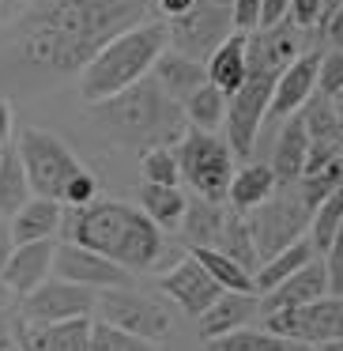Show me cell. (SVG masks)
I'll list each match as a JSON object with an SVG mask.
<instances>
[{
    "label": "cell",
    "mask_w": 343,
    "mask_h": 351,
    "mask_svg": "<svg viewBox=\"0 0 343 351\" xmlns=\"http://www.w3.org/2000/svg\"><path fill=\"white\" fill-rule=\"evenodd\" d=\"M151 0H38L16 23V49L38 69L79 72L110 38L151 19Z\"/></svg>",
    "instance_id": "6da1fadb"
},
{
    "label": "cell",
    "mask_w": 343,
    "mask_h": 351,
    "mask_svg": "<svg viewBox=\"0 0 343 351\" xmlns=\"http://www.w3.org/2000/svg\"><path fill=\"white\" fill-rule=\"evenodd\" d=\"M61 223L68 227V242H79L87 250L102 253L106 261L129 268L132 276L147 272L162 253V230L140 208L125 204V200L99 197L84 208L64 212Z\"/></svg>",
    "instance_id": "7a4b0ae2"
},
{
    "label": "cell",
    "mask_w": 343,
    "mask_h": 351,
    "mask_svg": "<svg viewBox=\"0 0 343 351\" xmlns=\"http://www.w3.org/2000/svg\"><path fill=\"white\" fill-rule=\"evenodd\" d=\"M94 121L129 147H174L189 125H185L181 102L159 91L155 80H140V84L125 87L121 95L106 102H94Z\"/></svg>",
    "instance_id": "3957f363"
},
{
    "label": "cell",
    "mask_w": 343,
    "mask_h": 351,
    "mask_svg": "<svg viewBox=\"0 0 343 351\" xmlns=\"http://www.w3.org/2000/svg\"><path fill=\"white\" fill-rule=\"evenodd\" d=\"M162 49H166V23L162 19H147V23L110 38L79 69V95H84V102L94 106V102H106L114 95H121L125 87L140 84L151 72L155 57Z\"/></svg>",
    "instance_id": "277c9868"
},
{
    "label": "cell",
    "mask_w": 343,
    "mask_h": 351,
    "mask_svg": "<svg viewBox=\"0 0 343 351\" xmlns=\"http://www.w3.org/2000/svg\"><path fill=\"white\" fill-rule=\"evenodd\" d=\"M177 155V174L181 182L192 185V193L204 200H219L227 204V185L234 178V152L219 132L204 129H185L174 144Z\"/></svg>",
    "instance_id": "5b68a950"
},
{
    "label": "cell",
    "mask_w": 343,
    "mask_h": 351,
    "mask_svg": "<svg viewBox=\"0 0 343 351\" xmlns=\"http://www.w3.org/2000/svg\"><path fill=\"white\" fill-rule=\"evenodd\" d=\"M16 152H19L27 185H31L34 197L61 200L64 197V185L84 170V162L76 159V152H72V147L64 144L57 132H49V129H23V132H19Z\"/></svg>",
    "instance_id": "8992f818"
},
{
    "label": "cell",
    "mask_w": 343,
    "mask_h": 351,
    "mask_svg": "<svg viewBox=\"0 0 343 351\" xmlns=\"http://www.w3.org/2000/svg\"><path fill=\"white\" fill-rule=\"evenodd\" d=\"M309 219H313V208L305 204L298 182L279 185L264 204L253 208V212L245 215L260 261H268L272 253H279V250H287L290 242H298V238L309 230Z\"/></svg>",
    "instance_id": "52a82bcc"
},
{
    "label": "cell",
    "mask_w": 343,
    "mask_h": 351,
    "mask_svg": "<svg viewBox=\"0 0 343 351\" xmlns=\"http://www.w3.org/2000/svg\"><path fill=\"white\" fill-rule=\"evenodd\" d=\"M162 23H166V46L192 61H207L219 49V42L234 34L230 0H192L181 16L162 19Z\"/></svg>",
    "instance_id": "ba28073f"
},
{
    "label": "cell",
    "mask_w": 343,
    "mask_h": 351,
    "mask_svg": "<svg viewBox=\"0 0 343 351\" xmlns=\"http://www.w3.org/2000/svg\"><path fill=\"white\" fill-rule=\"evenodd\" d=\"M264 328L275 336H290V340L325 348V343L343 336V295H320L313 302L275 310L264 317Z\"/></svg>",
    "instance_id": "9c48e42d"
},
{
    "label": "cell",
    "mask_w": 343,
    "mask_h": 351,
    "mask_svg": "<svg viewBox=\"0 0 343 351\" xmlns=\"http://www.w3.org/2000/svg\"><path fill=\"white\" fill-rule=\"evenodd\" d=\"M275 91V76H249L234 95H227V117H223V129H227V147L238 155H249L257 144L260 121L268 117V102Z\"/></svg>",
    "instance_id": "30bf717a"
},
{
    "label": "cell",
    "mask_w": 343,
    "mask_h": 351,
    "mask_svg": "<svg viewBox=\"0 0 343 351\" xmlns=\"http://www.w3.org/2000/svg\"><path fill=\"white\" fill-rule=\"evenodd\" d=\"M94 306L102 310V321L125 328V332H136L144 340L159 343L162 336L170 332V313L162 302L140 295L132 287H106V291H94Z\"/></svg>",
    "instance_id": "8fae6325"
},
{
    "label": "cell",
    "mask_w": 343,
    "mask_h": 351,
    "mask_svg": "<svg viewBox=\"0 0 343 351\" xmlns=\"http://www.w3.org/2000/svg\"><path fill=\"white\" fill-rule=\"evenodd\" d=\"M94 310V291L79 287L68 280H42L34 291H27L19 298L16 317L23 325L38 328V325H53V321H68V317H87Z\"/></svg>",
    "instance_id": "7c38bea8"
},
{
    "label": "cell",
    "mask_w": 343,
    "mask_h": 351,
    "mask_svg": "<svg viewBox=\"0 0 343 351\" xmlns=\"http://www.w3.org/2000/svg\"><path fill=\"white\" fill-rule=\"evenodd\" d=\"M53 276L57 280L79 283L91 291H106V287H132V272L114 261H106L102 253L87 250L79 242H57L53 245Z\"/></svg>",
    "instance_id": "4fadbf2b"
},
{
    "label": "cell",
    "mask_w": 343,
    "mask_h": 351,
    "mask_svg": "<svg viewBox=\"0 0 343 351\" xmlns=\"http://www.w3.org/2000/svg\"><path fill=\"white\" fill-rule=\"evenodd\" d=\"M302 27H294L290 19H283L279 27L268 31H253L245 34V64L249 76H279L298 53H302Z\"/></svg>",
    "instance_id": "5bb4252c"
},
{
    "label": "cell",
    "mask_w": 343,
    "mask_h": 351,
    "mask_svg": "<svg viewBox=\"0 0 343 351\" xmlns=\"http://www.w3.org/2000/svg\"><path fill=\"white\" fill-rule=\"evenodd\" d=\"M317 61H320V49H302L275 76V91H272V102H268L272 121H287L290 114H298L309 102V95L317 91Z\"/></svg>",
    "instance_id": "9a60e30c"
},
{
    "label": "cell",
    "mask_w": 343,
    "mask_h": 351,
    "mask_svg": "<svg viewBox=\"0 0 343 351\" xmlns=\"http://www.w3.org/2000/svg\"><path fill=\"white\" fill-rule=\"evenodd\" d=\"M159 287L166 291V295L174 298V302L181 306V310L189 313V317H200V313H204L207 306H212L215 298L223 295V287L204 272V265H200V261L192 257V253H189V257H181L166 276H162Z\"/></svg>",
    "instance_id": "2e32d148"
},
{
    "label": "cell",
    "mask_w": 343,
    "mask_h": 351,
    "mask_svg": "<svg viewBox=\"0 0 343 351\" xmlns=\"http://www.w3.org/2000/svg\"><path fill=\"white\" fill-rule=\"evenodd\" d=\"M53 238H46V242H23L12 250V257L0 268V280L16 298H23L27 291H34L42 280L53 276Z\"/></svg>",
    "instance_id": "e0dca14e"
},
{
    "label": "cell",
    "mask_w": 343,
    "mask_h": 351,
    "mask_svg": "<svg viewBox=\"0 0 343 351\" xmlns=\"http://www.w3.org/2000/svg\"><path fill=\"white\" fill-rule=\"evenodd\" d=\"M16 348L23 351H91V317H68L53 325H23L16 317Z\"/></svg>",
    "instance_id": "ac0fdd59"
},
{
    "label": "cell",
    "mask_w": 343,
    "mask_h": 351,
    "mask_svg": "<svg viewBox=\"0 0 343 351\" xmlns=\"http://www.w3.org/2000/svg\"><path fill=\"white\" fill-rule=\"evenodd\" d=\"M328 295V280H325V261L313 257L309 265H302L298 272H290L287 280H279L272 291L257 295V310L264 313H275V310H290V306H302V302H313V298Z\"/></svg>",
    "instance_id": "d6986e66"
},
{
    "label": "cell",
    "mask_w": 343,
    "mask_h": 351,
    "mask_svg": "<svg viewBox=\"0 0 343 351\" xmlns=\"http://www.w3.org/2000/svg\"><path fill=\"white\" fill-rule=\"evenodd\" d=\"M257 295L253 291H223L204 313H200V340H219L227 332H238V328H249V321L257 317Z\"/></svg>",
    "instance_id": "ffe728a7"
},
{
    "label": "cell",
    "mask_w": 343,
    "mask_h": 351,
    "mask_svg": "<svg viewBox=\"0 0 343 351\" xmlns=\"http://www.w3.org/2000/svg\"><path fill=\"white\" fill-rule=\"evenodd\" d=\"M151 80L159 84L162 95H170L174 102H185L196 87L207 84V69H204V61H192V57L166 46L151 64Z\"/></svg>",
    "instance_id": "44dd1931"
},
{
    "label": "cell",
    "mask_w": 343,
    "mask_h": 351,
    "mask_svg": "<svg viewBox=\"0 0 343 351\" xmlns=\"http://www.w3.org/2000/svg\"><path fill=\"white\" fill-rule=\"evenodd\" d=\"M61 219H64L61 200L31 197L16 215H8V227H12L16 245H23V242H46V238H53L57 230H61Z\"/></svg>",
    "instance_id": "7402d4cb"
},
{
    "label": "cell",
    "mask_w": 343,
    "mask_h": 351,
    "mask_svg": "<svg viewBox=\"0 0 343 351\" xmlns=\"http://www.w3.org/2000/svg\"><path fill=\"white\" fill-rule=\"evenodd\" d=\"M275 189H279V182H275L268 162H245L242 170H234V178H230V185H227V204H230V212L249 215L253 208H260Z\"/></svg>",
    "instance_id": "603a6c76"
},
{
    "label": "cell",
    "mask_w": 343,
    "mask_h": 351,
    "mask_svg": "<svg viewBox=\"0 0 343 351\" xmlns=\"http://www.w3.org/2000/svg\"><path fill=\"white\" fill-rule=\"evenodd\" d=\"M305 152H309V132H305L302 117L290 114L287 125H283V132L275 136V152H272V174L279 185H290L302 178V167H305Z\"/></svg>",
    "instance_id": "cb8c5ba5"
},
{
    "label": "cell",
    "mask_w": 343,
    "mask_h": 351,
    "mask_svg": "<svg viewBox=\"0 0 343 351\" xmlns=\"http://www.w3.org/2000/svg\"><path fill=\"white\" fill-rule=\"evenodd\" d=\"M204 69H207V84L219 87L223 95H234L238 87L249 80V64H245V34L234 31L230 38H223L219 49L204 61Z\"/></svg>",
    "instance_id": "d4e9b609"
},
{
    "label": "cell",
    "mask_w": 343,
    "mask_h": 351,
    "mask_svg": "<svg viewBox=\"0 0 343 351\" xmlns=\"http://www.w3.org/2000/svg\"><path fill=\"white\" fill-rule=\"evenodd\" d=\"M223 223H227V208L219 200H204V197H192L185 200V215H181V234L189 242V250H215L219 245V234H223Z\"/></svg>",
    "instance_id": "484cf974"
},
{
    "label": "cell",
    "mask_w": 343,
    "mask_h": 351,
    "mask_svg": "<svg viewBox=\"0 0 343 351\" xmlns=\"http://www.w3.org/2000/svg\"><path fill=\"white\" fill-rule=\"evenodd\" d=\"M317 257V250H313L309 238H298V242H290L287 250L272 253L268 261H260V268L253 272V287H257V295H264V291H272L279 280H287L290 272H298L302 265H309V261Z\"/></svg>",
    "instance_id": "4316f807"
},
{
    "label": "cell",
    "mask_w": 343,
    "mask_h": 351,
    "mask_svg": "<svg viewBox=\"0 0 343 351\" xmlns=\"http://www.w3.org/2000/svg\"><path fill=\"white\" fill-rule=\"evenodd\" d=\"M140 212L155 223L159 230H177L185 215V193L177 185H140Z\"/></svg>",
    "instance_id": "83f0119b"
},
{
    "label": "cell",
    "mask_w": 343,
    "mask_h": 351,
    "mask_svg": "<svg viewBox=\"0 0 343 351\" xmlns=\"http://www.w3.org/2000/svg\"><path fill=\"white\" fill-rule=\"evenodd\" d=\"M212 351H320L313 343H302V340H290V336H275L268 328H238V332H227L219 340L207 343Z\"/></svg>",
    "instance_id": "f1b7e54d"
},
{
    "label": "cell",
    "mask_w": 343,
    "mask_h": 351,
    "mask_svg": "<svg viewBox=\"0 0 343 351\" xmlns=\"http://www.w3.org/2000/svg\"><path fill=\"white\" fill-rule=\"evenodd\" d=\"M31 197L34 193H31V185H27L19 152L12 144H4L0 147V215H16Z\"/></svg>",
    "instance_id": "f546056e"
},
{
    "label": "cell",
    "mask_w": 343,
    "mask_h": 351,
    "mask_svg": "<svg viewBox=\"0 0 343 351\" xmlns=\"http://www.w3.org/2000/svg\"><path fill=\"white\" fill-rule=\"evenodd\" d=\"M215 250L223 257H230L234 265H242L245 272H257L260 268V253H257V242L249 234V223H245V215L230 212V208H227V223H223V234H219Z\"/></svg>",
    "instance_id": "4dcf8cb0"
},
{
    "label": "cell",
    "mask_w": 343,
    "mask_h": 351,
    "mask_svg": "<svg viewBox=\"0 0 343 351\" xmlns=\"http://www.w3.org/2000/svg\"><path fill=\"white\" fill-rule=\"evenodd\" d=\"M181 110H185V125H189V129L219 132L223 117H227V95H223L219 87L204 84V87H196V91L181 102Z\"/></svg>",
    "instance_id": "1f68e13d"
},
{
    "label": "cell",
    "mask_w": 343,
    "mask_h": 351,
    "mask_svg": "<svg viewBox=\"0 0 343 351\" xmlns=\"http://www.w3.org/2000/svg\"><path fill=\"white\" fill-rule=\"evenodd\" d=\"M189 253L200 261V265H204V272L212 276L223 291H253V295H257V287H253V272H245L242 265H234L230 257H223L219 250L200 245V250H189Z\"/></svg>",
    "instance_id": "d6a6232c"
},
{
    "label": "cell",
    "mask_w": 343,
    "mask_h": 351,
    "mask_svg": "<svg viewBox=\"0 0 343 351\" xmlns=\"http://www.w3.org/2000/svg\"><path fill=\"white\" fill-rule=\"evenodd\" d=\"M340 223H343V185L335 193H328V197L317 204V212H313V219H309V242H313V250L325 253L328 245H332Z\"/></svg>",
    "instance_id": "836d02e7"
},
{
    "label": "cell",
    "mask_w": 343,
    "mask_h": 351,
    "mask_svg": "<svg viewBox=\"0 0 343 351\" xmlns=\"http://www.w3.org/2000/svg\"><path fill=\"white\" fill-rule=\"evenodd\" d=\"M91 351H162L155 340H144L136 332L110 325V321H91Z\"/></svg>",
    "instance_id": "e575fe53"
},
{
    "label": "cell",
    "mask_w": 343,
    "mask_h": 351,
    "mask_svg": "<svg viewBox=\"0 0 343 351\" xmlns=\"http://www.w3.org/2000/svg\"><path fill=\"white\" fill-rule=\"evenodd\" d=\"M140 174L151 185H177L181 174H177L174 147H144V152H140Z\"/></svg>",
    "instance_id": "d590c367"
},
{
    "label": "cell",
    "mask_w": 343,
    "mask_h": 351,
    "mask_svg": "<svg viewBox=\"0 0 343 351\" xmlns=\"http://www.w3.org/2000/svg\"><path fill=\"white\" fill-rule=\"evenodd\" d=\"M317 95H328V99H340L343 95V49H320L317 61Z\"/></svg>",
    "instance_id": "8d00e7d4"
},
{
    "label": "cell",
    "mask_w": 343,
    "mask_h": 351,
    "mask_svg": "<svg viewBox=\"0 0 343 351\" xmlns=\"http://www.w3.org/2000/svg\"><path fill=\"white\" fill-rule=\"evenodd\" d=\"M91 200H99V178H94L91 170L84 167L68 185H64L61 204H64V208H84V204H91Z\"/></svg>",
    "instance_id": "74e56055"
},
{
    "label": "cell",
    "mask_w": 343,
    "mask_h": 351,
    "mask_svg": "<svg viewBox=\"0 0 343 351\" xmlns=\"http://www.w3.org/2000/svg\"><path fill=\"white\" fill-rule=\"evenodd\" d=\"M325 280H328V295H343V223L335 230L332 245L325 250Z\"/></svg>",
    "instance_id": "f35d334b"
},
{
    "label": "cell",
    "mask_w": 343,
    "mask_h": 351,
    "mask_svg": "<svg viewBox=\"0 0 343 351\" xmlns=\"http://www.w3.org/2000/svg\"><path fill=\"white\" fill-rule=\"evenodd\" d=\"M260 19V0H230V23L238 34H253Z\"/></svg>",
    "instance_id": "ab89813d"
},
{
    "label": "cell",
    "mask_w": 343,
    "mask_h": 351,
    "mask_svg": "<svg viewBox=\"0 0 343 351\" xmlns=\"http://www.w3.org/2000/svg\"><path fill=\"white\" fill-rule=\"evenodd\" d=\"M287 19V0H260V19L257 31H268V27H279Z\"/></svg>",
    "instance_id": "60d3db41"
},
{
    "label": "cell",
    "mask_w": 343,
    "mask_h": 351,
    "mask_svg": "<svg viewBox=\"0 0 343 351\" xmlns=\"http://www.w3.org/2000/svg\"><path fill=\"white\" fill-rule=\"evenodd\" d=\"M320 34H325V42L332 49H343V4L325 19V23H320Z\"/></svg>",
    "instance_id": "b9f144b4"
},
{
    "label": "cell",
    "mask_w": 343,
    "mask_h": 351,
    "mask_svg": "<svg viewBox=\"0 0 343 351\" xmlns=\"http://www.w3.org/2000/svg\"><path fill=\"white\" fill-rule=\"evenodd\" d=\"M16 348V313L8 310H0V351H12Z\"/></svg>",
    "instance_id": "7bdbcfd3"
},
{
    "label": "cell",
    "mask_w": 343,
    "mask_h": 351,
    "mask_svg": "<svg viewBox=\"0 0 343 351\" xmlns=\"http://www.w3.org/2000/svg\"><path fill=\"white\" fill-rule=\"evenodd\" d=\"M12 125H16V110H12L8 99H0V147L12 140Z\"/></svg>",
    "instance_id": "ee69618b"
},
{
    "label": "cell",
    "mask_w": 343,
    "mask_h": 351,
    "mask_svg": "<svg viewBox=\"0 0 343 351\" xmlns=\"http://www.w3.org/2000/svg\"><path fill=\"white\" fill-rule=\"evenodd\" d=\"M192 0H151V8L159 12L162 19H174V16H181L185 8H189Z\"/></svg>",
    "instance_id": "f6af8a7d"
},
{
    "label": "cell",
    "mask_w": 343,
    "mask_h": 351,
    "mask_svg": "<svg viewBox=\"0 0 343 351\" xmlns=\"http://www.w3.org/2000/svg\"><path fill=\"white\" fill-rule=\"evenodd\" d=\"M12 250H16V238H12L8 215H0V268H4V261L12 257Z\"/></svg>",
    "instance_id": "bcb514c9"
},
{
    "label": "cell",
    "mask_w": 343,
    "mask_h": 351,
    "mask_svg": "<svg viewBox=\"0 0 343 351\" xmlns=\"http://www.w3.org/2000/svg\"><path fill=\"white\" fill-rule=\"evenodd\" d=\"M332 110H335V129H340V136H343V95L332 99Z\"/></svg>",
    "instance_id": "7dc6e473"
},
{
    "label": "cell",
    "mask_w": 343,
    "mask_h": 351,
    "mask_svg": "<svg viewBox=\"0 0 343 351\" xmlns=\"http://www.w3.org/2000/svg\"><path fill=\"white\" fill-rule=\"evenodd\" d=\"M12 302H16V295H12V291L4 287V280H0V310H8Z\"/></svg>",
    "instance_id": "c3c4849f"
},
{
    "label": "cell",
    "mask_w": 343,
    "mask_h": 351,
    "mask_svg": "<svg viewBox=\"0 0 343 351\" xmlns=\"http://www.w3.org/2000/svg\"><path fill=\"white\" fill-rule=\"evenodd\" d=\"M320 8H325V19H328L335 8H340V0H320ZM325 19H320V23H325ZM317 31H320V27H317Z\"/></svg>",
    "instance_id": "681fc988"
},
{
    "label": "cell",
    "mask_w": 343,
    "mask_h": 351,
    "mask_svg": "<svg viewBox=\"0 0 343 351\" xmlns=\"http://www.w3.org/2000/svg\"><path fill=\"white\" fill-rule=\"evenodd\" d=\"M320 351H343V336H340V340H332V343H325Z\"/></svg>",
    "instance_id": "f907efd6"
},
{
    "label": "cell",
    "mask_w": 343,
    "mask_h": 351,
    "mask_svg": "<svg viewBox=\"0 0 343 351\" xmlns=\"http://www.w3.org/2000/svg\"><path fill=\"white\" fill-rule=\"evenodd\" d=\"M12 4H27V0H12Z\"/></svg>",
    "instance_id": "816d5d0a"
},
{
    "label": "cell",
    "mask_w": 343,
    "mask_h": 351,
    "mask_svg": "<svg viewBox=\"0 0 343 351\" xmlns=\"http://www.w3.org/2000/svg\"><path fill=\"white\" fill-rule=\"evenodd\" d=\"M12 351H19V348H12Z\"/></svg>",
    "instance_id": "f5cc1de1"
},
{
    "label": "cell",
    "mask_w": 343,
    "mask_h": 351,
    "mask_svg": "<svg viewBox=\"0 0 343 351\" xmlns=\"http://www.w3.org/2000/svg\"><path fill=\"white\" fill-rule=\"evenodd\" d=\"M340 4H343V0H340Z\"/></svg>",
    "instance_id": "db71d44e"
},
{
    "label": "cell",
    "mask_w": 343,
    "mask_h": 351,
    "mask_svg": "<svg viewBox=\"0 0 343 351\" xmlns=\"http://www.w3.org/2000/svg\"><path fill=\"white\" fill-rule=\"evenodd\" d=\"M19 351H23V348H19Z\"/></svg>",
    "instance_id": "11a10c76"
}]
</instances>
